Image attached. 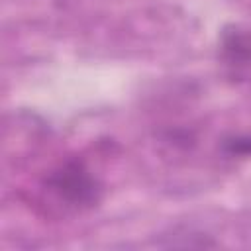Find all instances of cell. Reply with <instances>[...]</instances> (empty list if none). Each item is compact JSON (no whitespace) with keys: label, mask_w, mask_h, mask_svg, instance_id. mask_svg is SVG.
I'll list each match as a JSON object with an SVG mask.
<instances>
[{"label":"cell","mask_w":251,"mask_h":251,"mask_svg":"<svg viewBox=\"0 0 251 251\" xmlns=\"http://www.w3.org/2000/svg\"><path fill=\"white\" fill-rule=\"evenodd\" d=\"M220 59L233 73L251 71V29L226 25L220 33Z\"/></svg>","instance_id":"7a4b0ae2"},{"label":"cell","mask_w":251,"mask_h":251,"mask_svg":"<svg viewBox=\"0 0 251 251\" xmlns=\"http://www.w3.org/2000/svg\"><path fill=\"white\" fill-rule=\"evenodd\" d=\"M41 188L67 212L80 214L92 210L100 200L104 186L80 159H67L47 173Z\"/></svg>","instance_id":"6da1fadb"},{"label":"cell","mask_w":251,"mask_h":251,"mask_svg":"<svg viewBox=\"0 0 251 251\" xmlns=\"http://www.w3.org/2000/svg\"><path fill=\"white\" fill-rule=\"evenodd\" d=\"M220 149L227 157H251V133L227 135L222 139Z\"/></svg>","instance_id":"3957f363"}]
</instances>
